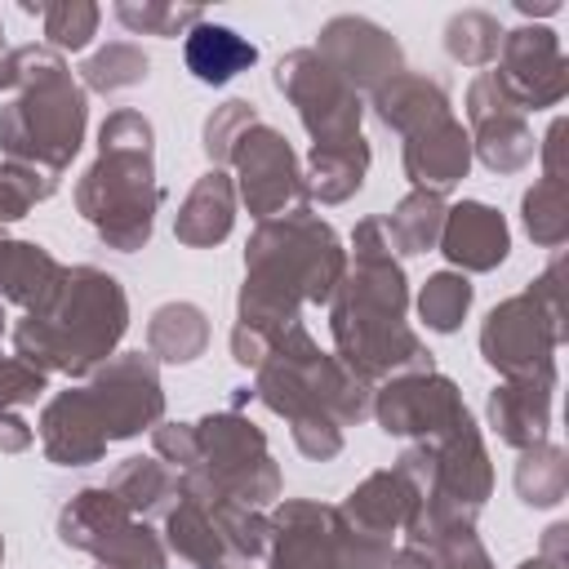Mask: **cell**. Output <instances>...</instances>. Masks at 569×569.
I'll return each instance as SVG.
<instances>
[{
  "mask_svg": "<svg viewBox=\"0 0 569 569\" xmlns=\"http://www.w3.org/2000/svg\"><path fill=\"white\" fill-rule=\"evenodd\" d=\"M253 62V44H244L236 31H227V27H196L191 31V40H187V67L200 76V80H209V84H222V80H231L240 67H249Z\"/></svg>",
  "mask_w": 569,
  "mask_h": 569,
  "instance_id": "6da1fadb",
  "label": "cell"
}]
</instances>
